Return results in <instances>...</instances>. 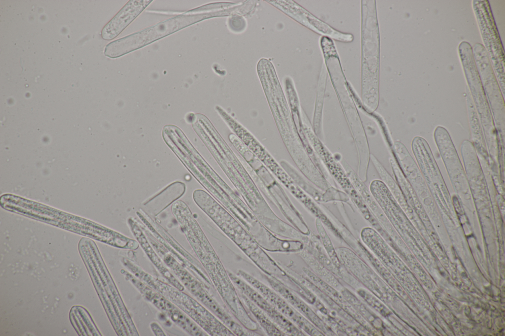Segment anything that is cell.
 <instances>
[{
	"label": "cell",
	"mask_w": 505,
	"mask_h": 336,
	"mask_svg": "<svg viewBox=\"0 0 505 336\" xmlns=\"http://www.w3.org/2000/svg\"><path fill=\"white\" fill-rule=\"evenodd\" d=\"M205 18L204 15H190L184 12L110 42L105 47L104 54L110 58L121 57L189 26Z\"/></svg>",
	"instance_id": "obj_1"
},
{
	"label": "cell",
	"mask_w": 505,
	"mask_h": 336,
	"mask_svg": "<svg viewBox=\"0 0 505 336\" xmlns=\"http://www.w3.org/2000/svg\"><path fill=\"white\" fill-rule=\"evenodd\" d=\"M238 274L289 320L309 334L321 335V333L317 331L305 318L290 306L285 299L282 298L270 288L243 270H239Z\"/></svg>",
	"instance_id": "obj_2"
},
{
	"label": "cell",
	"mask_w": 505,
	"mask_h": 336,
	"mask_svg": "<svg viewBox=\"0 0 505 336\" xmlns=\"http://www.w3.org/2000/svg\"><path fill=\"white\" fill-rule=\"evenodd\" d=\"M229 275L242 293L262 309L274 323L284 331L285 333L290 336H304L301 331L257 291L253 289L234 274L229 272Z\"/></svg>",
	"instance_id": "obj_3"
},
{
	"label": "cell",
	"mask_w": 505,
	"mask_h": 336,
	"mask_svg": "<svg viewBox=\"0 0 505 336\" xmlns=\"http://www.w3.org/2000/svg\"><path fill=\"white\" fill-rule=\"evenodd\" d=\"M152 1H129L104 27L101 32L102 38L110 40L117 37Z\"/></svg>",
	"instance_id": "obj_4"
},
{
	"label": "cell",
	"mask_w": 505,
	"mask_h": 336,
	"mask_svg": "<svg viewBox=\"0 0 505 336\" xmlns=\"http://www.w3.org/2000/svg\"><path fill=\"white\" fill-rule=\"evenodd\" d=\"M433 136L452 179L463 181V170L448 132L443 127L437 126L434 130Z\"/></svg>",
	"instance_id": "obj_5"
},
{
	"label": "cell",
	"mask_w": 505,
	"mask_h": 336,
	"mask_svg": "<svg viewBox=\"0 0 505 336\" xmlns=\"http://www.w3.org/2000/svg\"><path fill=\"white\" fill-rule=\"evenodd\" d=\"M272 288L279 293L287 301L296 309L301 311L313 323L321 328L324 326L310 308L299 298L291 292L285 286L277 280L271 278H267Z\"/></svg>",
	"instance_id": "obj_6"
},
{
	"label": "cell",
	"mask_w": 505,
	"mask_h": 336,
	"mask_svg": "<svg viewBox=\"0 0 505 336\" xmlns=\"http://www.w3.org/2000/svg\"><path fill=\"white\" fill-rule=\"evenodd\" d=\"M242 298L245 305L255 316L258 322L268 335L274 336L286 335L285 333L280 330L277 325L269 318L268 315L247 297L242 294Z\"/></svg>",
	"instance_id": "obj_7"
},
{
	"label": "cell",
	"mask_w": 505,
	"mask_h": 336,
	"mask_svg": "<svg viewBox=\"0 0 505 336\" xmlns=\"http://www.w3.org/2000/svg\"><path fill=\"white\" fill-rule=\"evenodd\" d=\"M316 226L317 230L320 234L324 245H325L327 252L330 256L331 260L334 262V264L338 266L339 265V263L336 257V255L334 251L330 240L325 232L323 225L321 224V221L319 219H317L316 220Z\"/></svg>",
	"instance_id": "obj_8"
}]
</instances>
